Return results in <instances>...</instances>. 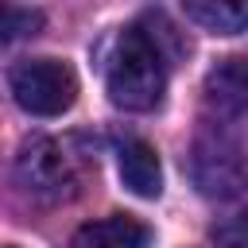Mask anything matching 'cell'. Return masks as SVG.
<instances>
[{"mask_svg": "<svg viewBox=\"0 0 248 248\" xmlns=\"http://www.w3.org/2000/svg\"><path fill=\"white\" fill-rule=\"evenodd\" d=\"M186 43L178 27L163 12H143L136 23H128L116 35V46L105 66L108 101L124 112H151L163 101L167 70L174 58H182Z\"/></svg>", "mask_w": 248, "mask_h": 248, "instance_id": "obj_1", "label": "cell"}, {"mask_svg": "<svg viewBox=\"0 0 248 248\" xmlns=\"http://www.w3.org/2000/svg\"><path fill=\"white\" fill-rule=\"evenodd\" d=\"M190 174H194L202 194H209V198H236L244 190L240 124L213 120L209 128H202L198 140H194V151H190Z\"/></svg>", "mask_w": 248, "mask_h": 248, "instance_id": "obj_2", "label": "cell"}, {"mask_svg": "<svg viewBox=\"0 0 248 248\" xmlns=\"http://www.w3.org/2000/svg\"><path fill=\"white\" fill-rule=\"evenodd\" d=\"M8 89L16 105L31 116H62L78 101V74L58 58H27L8 74Z\"/></svg>", "mask_w": 248, "mask_h": 248, "instance_id": "obj_3", "label": "cell"}, {"mask_svg": "<svg viewBox=\"0 0 248 248\" xmlns=\"http://www.w3.org/2000/svg\"><path fill=\"white\" fill-rule=\"evenodd\" d=\"M16 178L27 194H35L43 202H66L78 194V163L50 136H31L19 143Z\"/></svg>", "mask_w": 248, "mask_h": 248, "instance_id": "obj_4", "label": "cell"}, {"mask_svg": "<svg viewBox=\"0 0 248 248\" xmlns=\"http://www.w3.org/2000/svg\"><path fill=\"white\" fill-rule=\"evenodd\" d=\"M70 248H151V229L132 213H108L97 221H85Z\"/></svg>", "mask_w": 248, "mask_h": 248, "instance_id": "obj_5", "label": "cell"}, {"mask_svg": "<svg viewBox=\"0 0 248 248\" xmlns=\"http://www.w3.org/2000/svg\"><path fill=\"white\" fill-rule=\"evenodd\" d=\"M205 101L213 105L217 120H244V105H248V74L240 58H225L217 70H209L205 78Z\"/></svg>", "mask_w": 248, "mask_h": 248, "instance_id": "obj_6", "label": "cell"}, {"mask_svg": "<svg viewBox=\"0 0 248 248\" xmlns=\"http://www.w3.org/2000/svg\"><path fill=\"white\" fill-rule=\"evenodd\" d=\"M116 163H120V178L132 194L140 198H159L163 194V163H159V151L147 143V140H124L120 151H116Z\"/></svg>", "mask_w": 248, "mask_h": 248, "instance_id": "obj_7", "label": "cell"}, {"mask_svg": "<svg viewBox=\"0 0 248 248\" xmlns=\"http://www.w3.org/2000/svg\"><path fill=\"white\" fill-rule=\"evenodd\" d=\"M182 12H186V19L202 23L213 35H240L244 19H248V12L240 4H182Z\"/></svg>", "mask_w": 248, "mask_h": 248, "instance_id": "obj_8", "label": "cell"}, {"mask_svg": "<svg viewBox=\"0 0 248 248\" xmlns=\"http://www.w3.org/2000/svg\"><path fill=\"white\" fill-rule=\"evenodd\" d=\"M43 27L39 8H19V4H0V50L12 46L16 39H27Z\"/></svg>", "mask_w": 248, "mask_h": 248, "instance_id": "obj_9", "label": "cell"}, {"mask_svg": "<svg viewBox=\"0 0 248 248\" xmlns=\"http://www.w3.org/2000/svg\"><path fill=\"white\" fill-rule=\"evenodd\" d=\"M0 248H16V244H0Z\"/></svg>", "mask_w": 248, "mask_h": 248, "instance_id": "obj_10", "label": "cell"}]
</instances>
